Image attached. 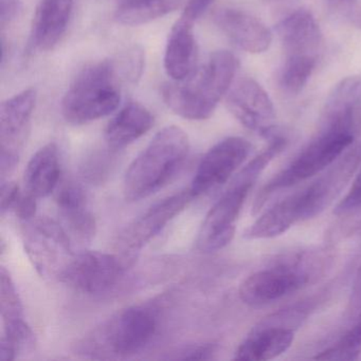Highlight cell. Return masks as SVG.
<instances>
[{
  "label": "cell",
  "instance_id": "obj_16",
  "mask_svg": "<svg viewBox=\"0 0 361 361\" xmlns=\"http://www.w3.org/2000/svg\"><path fill=\"white\" fill-rule=\"evenodd\" d=\"M56 204L62 217L63 227L71 242L90 243L96 235L97 223L88 208L85 191L75 183L63 185L56 194Z\"/></svg>",
  "mask_w": 361,
  "mask_h": 361
},
{
  "label": "cell",
  "instance_id": "obj_35",
  "mask_svg": "<svg viewBox=\"0 0 361 361\" xmlns=\"http://www.w3.org/2000/svg\"><path fill=\"white\" fill-rule=\"evenodd\" d=\"M353 304L354 307L360 312L361 310V265L357 272L356 280L354 283V288H353Z\"/></svg>",
  "mask_w": 361,
  "mask_h": 361
},
{
  "label": "cell",
  "instance_id": "obj_28",
  "mask_svg": "<svg viewBox=\"0 0 361 361\" xmlns=\"http://www.w3.org/2000/svg\"><path fill=\"white\" fill-rule=\"evenodd\" d=\"M361 350V310L355 324L340 338L339 341L319 353L314 359L317 360L350 361L358 359Z\"/></svg>",
  "mask_w": 361,
  "mask_h": 361
},
{
  "label": "cell",
  "instance_id": "obj_26",
  "mask_svg": "<svg viewBox=\"0 0 361 361\" xmlns=\"http://www.w3.org/2000/svg\"><path fill=\"white\" fill-rule=\"evenodd\" d=\"M314 54H288L280 75V86L289 94L303 90L316 67Z\"/></svg>",
  "mask_w": 361,
  "mask_h": 361
},
{
  "label": "cell",
  "instance_id": "obj_1",
  "mask_svg": "<svg viewBox=\"0 0 361 361\" xmlns=\"http://www.w3.org/2000/svg\"><path fill=\"white\" fill-rule=\"evenodd\" d=\"M238 69V59L231 52H214L187 79L164 84L162 98L169 109L185 119H208L229 92Z\"/></svg>",
  "mask_w": 361,
  "mask_h": 361
},
{
  "label": "cell",
  "instance_id": "obj_3",
  "mask_svg": "<svg viewBox=\"0 0 361 361\" xmlns=\"http://www.w3.org/2000/svg\"><path fill=\"white\" fill-rule=\"evenodd\" d=\"M124 82L117 58L88 65L63 98V117L73 126H84L111 115L119 106Z\"/></svg>",
  "mask_w": 361,
  "mask_h": 361
},
{
  "label": "cell",
  "instance_id": "obj_7",
  "mask_svg": "<svg viewBox=\"0 0 361 361\" xmlns=\"http://www.w3.org/2000/svg\"><path fill=\"white\" fill-rule=\"evenodd\" d=\"M126 259L111 253L84 251L71 257L61 269L59 279L73 290L100 295L119 282L128 265Z\"/></svg>",
  "mask_w": 361,
  "mask_h": 361
},
{
  "label": "cell",
  "instance_id": "obj_22",
  "mask_svg": "<svg viewBox=\"0 0 361 361\" xmlns=\"http://www.w3.org/2000/svg\"><path fill=\"white\" fill-rule=\"evenodd\" d=\"M295 339V331L289 327H257L238 346L235 359L247 361H265L286 352Z\"/></svg>",
  "mask_w": 361,
  "mask_h": 361
},
{
  "label": "cell",
  "instance_id": "obj_25",
  "mask_svg": "<svg viewBox=\"0 0 361 361\" xmlns=\"http://www.w3.org/2000/svg\"><path fill=\"white\" fill-rule=\"evenodd\" d=\"M181 0H145L138 5L128 8H117L115 18L126 26L147 24L174 11Z\"/></svg>",
  "mask_w": 361,
  "mask_h": 361
},
{
  "label": "cell",
  "instance_id": "obj_31",
  "mask_svg": "<svg viewBox=\"0 0 361 361\" xmlns=\"http://www.w3.org/2000/svg\"><path fill=\"white\" fill-rule=\"evenodd\" d=\"M23 11L22 0H0V27L1 29L16 22Z\"/></svg>",
  "mask_w": 361,
  "mask_h": 361
},
{
  "label": "cell",
  "instance_id": "obj_33",
  "mask_svg": "<svg viewBox=\"0 0 361 361\" xmlns=\"http://www.w3.org/2000/svg\"><path fill=\"white\" fill-rule=\"evenodd\" d=\"M214 0H188L187 6L183 10L181 18L194 24L198 18L204 16V12L210 8Z\"/></svg>",
  "mask_w": 361,
  "mask_h": 361
},
{
  "label": "cell",
  "instance_id": "obj_30",
  "mask_svg": "<svg viewBox=\"0 0 361 361\" xmlns=\"http://www.w3.org/2000/svg\"><path fill=\"white\" fill-rule=\"evenodd\" d=\"M20 185L16 181H3L1 183V215H5L9 211H13L22 196Z\"/></svg>",
  "mask_w": 361,
  "mask_h": 361
},
{
  "label": "cell",
  "instance_id": "obj_11",
  "mask_svg": "<svg viewBox=\"0 0 361 361\" xmlns=\"http://www.w3.org/2000/svg\"><path fill=\"white\" fill-rule=\"evenodd\" d=\"M189 190L179 192L160 200L128 226L119 236L118 248L122 257L134 259V255L149 244L169 223L178 216L194 200Z\"/></svg>",
  "mask_w": 361,
  "mask_h": 361
},
{
  "label": "cell",
  "instance_id": "obj_34",
  "mask_svg": "<svg viewBox=\"0 0 361 361\" xmlns=\"http://www.w3.org/2000/svg\"><path fill=\"white\" fill-rule=\"evenodd\" d=\"M216 353V346L214 344H204V345L196 346L183 353V356L179 359H212Z\"/></svg>",
  "mask_w": 361,
  "mask_h": 361
},
{
  "label": "cell",
  "instance_id": "obj_5",
  "mask_svg": "<svg viewBox=\"0 0 361 361\" xmlns=\"http://www.w3.org/2000/svg\"><path fill=\"white\" fill-rule=\"evenodd\" d=\"M355 139L356 137L348 133L318 130L316 138L308 147L263 188L255 200L253 212H257L276 191L293 187L326 170L352 147Z\"/></svg>",
  "mask_w": 361,
  "mask_h": 361
},
{
  "label": "cell",
  "instance_id": "obj_2",
  "mask_svg": "<svg viewBox=\"0 0 361 361\" xmlns=\"http://www.w3.org/2000/svg\"><path fill=\"white\" fill-rule=\"evenodd\" d=\"M189 152L188 135L178 126H168L158 132L126 171V200L139 202L166 187L183 169Z\"/></svg>",
  "mask_w": 361,
  "mask_h": 361
},
{
  "label": "cell",
  "instance_id": "obj_6",
  "mask_svg": "<svg viewBox=\"0 0 361 361\" xmlns=\"http://www.w3.org/2000/svg\"><path fill=\"white\" fill-rule=\"evenodd\" d=\"M158 329L156 308L149 305H135L118 314L94 336L102 346V352L119 357H130L145 350L155 336ZM96 350L94 352H96Z\"/></svg>",
  "mask_w": 361,
  "mask_h": 361
},
{
  "label": "cell",
  "instance_id": "obj_24",
  "mask_svg": "<svg viewBox=\"0 0 361 361\" xmlns=\"http://www.w3.org/2000/svg\"><path fill=\"white\" fill-rule=\"evenodd\" d=\"M361 101V75H350L336 84L323 107L319 128L350 123L356 105Z\"/></svg>",
  "mask_w": 361,
  "mask_h": 361
},
{
  "label": "cell",
  "instance_id": "obj_38",
  "mask_svg": "<svg viewBox=\"0 0 361 361\" xmlns=\"http://www.w3.org/2000/svg\"><path fill=\"white\" fill-rule=\"evenodd\" d=\"M331 1H333V3H344L346 0H331Z\"/></svg>",
  "mask_w": 361,
  "mask_h": 361
},
{
  "label": "cell",
  "instance_id": "obj_9",
  "mask_svg": "<svg viewBox=\"0 0 361 361\" xmlns=\"http://www.w3.org/2000/svg\"><path fill=\"white\" fill-rule=\"evenodd\" d=\"M252 187L251 183L234 178L227 191L210 209L196 240L202 252H215L231 243L235 234L236 221Z\"/></svg>",
  "mask_w": 361,
  "mask_h": 361
},
{
  "label": "cell",
  "instance_id": "obj_20",
  "mask_svg": "<svg viewBox=\"0 0 361 361\" xmlns=\"http://www.w3.org/2000/svg\"><path fill=\"white\" fill-rule=\"evenodd\" d=\"M154 126V116L140 103L126 104L107 124L105 141L113 149H121L147 134Z\"/></svg>",
  "mask_w": 361,
  "mask_h": 361
},
{
  "label": "cell",
  "instance_id": "obj_14",
  "mask_svg": "<svg viewBox=\"0 0 361 361\" xmlns=\"http://www.w3.org/2000/svg\"><path fill=\"white\" fill-rule=\"evenodd\" d=\"M25 249L35 269L46 276L58 262L59 255H73V243L61 224L43 217L27 221Z\"/></svg>",
  "mask_w": 361,
  "mask_h": 361
},
{
  "label": "cell",
  "instance_id": "obj_10",
  "mask_svg": "<svg viewBox=\"0 0 361 361\" xmlns=\"http://www.w3.org/2000/svg\"><path fill=\"white\" fill-rule=\"evenodd\" d=\"M251 145L242 137H229L211 147L200 162L190 191L194 197L221 187L244 164Z\"/></svg>",
  "mask_w": 361,
  "mask_h": 361
},
{
  "label": "cell",
  "instance_id": "obj_8",
  "mask_svg": "<svg viewBox=\"0 0 361 361\" xmlns=\"http://www.w3.org/2000/svg\"><path fill=\"white\" fill-rule=\"evenodd\" d=\"M37 90L28 88L1 104L0 109V166L1 183L20 162L37 105Z\"/></svg>",
  "mask_w": 361,
  "mask_h": 361
},
{
  "label": "cell",
  "instance_id": "obj_17",
  "mask_svg": "<svg viewBox=\"0 0 361 361\" xmlns=\"http://www.w3.org/2000/svg\"><path fill=\"white\" fill-rule=\"evenodd\" d=\"M75 0H41L31 30L30 48L39 51L54 49L66 32Z\"/></svg>",
  "mask_w": 361,
  "mask_h": 361
},
{
  "label": "cell",
  "instance_id": "obj_27",
  "mask_svg": "<svg viewBox=\"0 0 361 361\" xmlns=\"http://www.w3.org/2000/svg\"><path fill=\"white\" fill-rule=\"evenodd\" d=\"M0 310L4 327L20 326L27 323L22 300L9 271L5 267H1L0 272Z\"/></svg>",
  "mask_w": 361,
  "mask_h": 361
},
{
  "label": "cell",
  "instance_id": "obj_32",
  "mask_svg": "<svg viewBox=\"0 0 361 361\" xmlns=\"http://www.w3.org/2000/svg\"><path fill=\"white\" fill-rule=\"evenodd\" d=\"M37 208V198L26 193L20 196V200L14 207L13 212L16 213L18 219L27 223V221H32L35 219Z\"/></svg>",
  "mask_w": 361,
  "mask_h": 361
},
{
  "label": "cell",
  "instance_id": "obj_23",
  "mask_svg": "<svg viewBox=\"0 0 361 361\" xmlns=\"http://www.w3.org/2000/svg\"><path fill=\"white\" fill-rule=\"evenodd\" d=\"M302 219L299 194L295 193L262 214L244 232L246 240H266L282 235Z\"/></svg>",
  "mask_w": 361,
  "mask_h": 361
},
{
  "label": "cell",
  "instance_id": "obj_29",
  "mask_svg": "<svg viewBox=\"0 0 361 361\" xmlns=\"http://www.w3.org/2000/svg\"><path fill=\"white\" fill-rule=\"evenodd\" d=\"M361 208V170L355 177L348 194L342 198L341 202L336 206L335 214H344L350 211Z\"/></svg>",
  "mask_w": 361,
  "mask_h": 361
},
{
  "label": "cell",
  "instance_id": "obj_21",
  "mask_svg": "<svg viewBox=\"0 0 361 361\" xmlns=\"http://www.w3.org/2000/svg\"><path fill=\"white\" fill-rule=\"evenodd\" d=\"M279 39L288 54H314L322 39L312 12L299 9L276 26Z\"/></svg>",
  "mask_w": 361,
  "mask_h": 361
},
{
  "label": "cell",
  "instance_id": "obj_13",
  "mask_svg": "<svg viewBox=\"0 0 361 361\" xmlns=\"http://www.w3.org/2000/svg\"><path fill=\"white\" fill-rule=\"evenodd\" d=\"M361 162V143L355 145L314 183L299 192L303 221L312 219L334 202Z\"/></svg>",
  "mask_w": 361,
  "mask_h": 361
},
{
  "label": "cell",
  "instance_id": "obj_36",
  "mask_svg": "<svg viewBox=\"0 0 361 361\" xmlns=\"http://www.w3.org/2000/svg\"><path fill=\"white\" fill-rule=\"evenodd\" d=\"M145 0H118V8H128L138 5Z\"/></svg>",
  "mask_w": 361,
  "mask_h": 361
},
{
  "label": "cell",
  "instance_id": "obj_12",
  "mask_svg": "<svg viewBox=\"0 0 361 361\" xmlns=\"http://www.w3.org/2000/svg\"><path fill=\"white\" fill-rule=\"evenodd\" d=\"M227 106L236 120L259 136L274 135L276 111L267 92L252 79L238 82L227 97Z\"/></svg>",
  "mask_w": 361,
  "mask_h": 361
},
{
  "label": "cell",
  "instance_id": "obj_18",
  "mask_svg": "<svg viewBox=\"0 0 361 361\" xmlns=\"http://www.w3.org/2000/svg\"><path fill=\"white\" fill-rule=\"evenodd\" d=\"M197 44L193 33V24L180 18L169 35L164 54V68L174 81H183L196 71Z\"/></svg>",
  "mask_w": 361,
  "mask_h": 361
},
{
  "label": "cell",
  "instance_id": "obj_37",
  "mask_svg": "<svg viewBox=\"0 0 361 361\" xmlns=\"http://www.w3.org/2000/svg\"><path fill=\"white\" fill-rule=\"evenodd\" d=\"M355 20H356L357 26H358L359 28H361V12L360 13L357 14L356 18H355Z\"/></svg>",
  "mask_w": 361,
  "mask_h": 361
},
{
  "label": "cell",
  "instance_id": "obj_4",
  "mask_svg": "<svg viewBox=\"0 0 361 361\" xmlns=\"http://www.w3.org/2000/svg\"><path fill=\"white\" fill-rule=\"evenodd\" d=\"M329 255L322 251L284 259L279 265L249 276L240 284L238 295L246 305L263 307L318 280L329 269Z\"/></svg>",
  "mask_w": 361,
  "mask_h": 361
},
{
  "label": "cell",
  "instance_id": "obj_19",
  "mask_svg": "<svg viewBox=\"0 0 361 361\" xmlns=\"http://www.w3.org/2000/svg\"><path fill=\"white\" fill-rule=\"evenodd\" d=\"M61 177L60 151L54 142L48 143L32 156L25 171L26 193L33 197L49 196L58 187Z\"/></svg>",
  "mask_w": 361,
  "mask_h": 361
},
{
  "label": "cell",
  "instance_id": "obj_15",
  "mask_svg": "<svg viewBox=\"0 0 361 361\" xmlns=\"http://www.w3.org/2000/svg\"><path fill=\"white\" fill-rule=\"evenodd\" d=\"M213 22L232 43L248 54H263L271 45L270 29L244 10L221 8L213 13Z\"/></svg>",
  "mask_w": 361,
  "mask_h": 361
}]
</instances>
